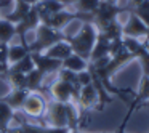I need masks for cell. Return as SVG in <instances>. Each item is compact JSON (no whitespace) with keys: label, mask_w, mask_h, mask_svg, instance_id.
I'll return each instance as SVG.
<instances>
[{"label":"cell","mask_w":149,"mask_h":133,"mask_svg":"<svg viewBox=\"0 0 149 133\" xmlns=\"http://www.w3.org/2000/svg\"><path fill=\"white\" fill-rule=\"evenodd\" d=\"M45 55H48L50 58H55V59H59V61H63V59H66L69 55H72V47L69 45L68 40H59V42H56L55 45H52L48 50H45Z\"/></svg>","instance_id":"12"},{"label":"cell","mask_w":149,"mask_h":133,"mask_svg":"<svg viewBox=\"0 0 149 133\" xmlns=\"http://www.w3.org/2000/svg\"><path fill=\"white\" fill-rule=\"evenodd\" d=\"M27 53H29L27 47L21 45V43H18V45H10L8 47V66L18 63L19 59H23Z\"/></svg>","instance_id":"18"},{"label":"cell","mask_w":149,"mask_h":133,"mask_svg":"<svg viewBox=\"0 0 149 133\" xmlns=\"http://www.w3.org/2000/svg\"><path fill=\"white\" fill-rule=\"evenodd\" d=\"M8 68H10L11 71L21 72V74H29L32 69H36V64H34V59H32V56H31V53H27L23 59H19L18 63L8 66Z\"/></svg>","instance_id":"17"},{"label":"cell","mask_w":149,"mask_h":133,"mask_svg":"<svg viewBox=\"0 0 149 133\" xmlns=\"http://www.w3.org/2000/svg\"><path fill=\"white\" fill-rule=\"evenodd\" d=\"M71 130L68 127H47L45 133H69Z\"/></svg>","instance_id":"24"},{"label":"cell","mask_w":149,"mask_h":133,"mask_svg":"<svg viewBox=\"0 0 149 133\" xmlns=\"http://www.w3.org/2000/svg\"><path fill=\"white\" fill-rule=\"evenodd\" d=\"M21 128H23L24 133H45V125H40V123L31 122V120H26V122L21 123Z\"/></svg>","instance_id":"21"},{"label":"cell","mask_w":149,"mask_h":133,"mask_svg":"<svg viewBox=\"0 0 149 133\" xmlns=\"http://www.w3.org/2000/svg\"><path fill=\"white\" fill-rule=\"evenodd\" d=\"M77 79H79V85H80V88L85 87V85H88V84H91V74H90L88 69L77 72Z\"/></svg>","instance_id":"22"},{"label":"cell","mask_w":149,"mask_h":133,"mask_svg":"<svg viewBox=\"0 0 149 133\" xmlns=\"http://www.w3.org/2000/svg\"><path fill=\"white\" fill-rule=\"evenodd\" d=\"M143 43H144V47L148 48V52H149V37H148L146 40H143Z\"/></svg>","instance_id":"29"},{"label":"cell","mask_w":149,"mask_h":133,"mask_svg":"<svg viewBox=\"0 0 149 133\" xmlns=\"http://www.w3.org/2000/svg\"><path fill=\"white\" fill-rule=\"evenodd\" d=\"M69 133H80V128H77V130H71Z\"/></svg>","instance_id":"30"},{"label":"cell","mask_w":149,"mask_h":133,"mask_svg":"<svg viewBox=\"0 0 149 133\" xmlns=\"http://www.w3.org/2000/svg\"><path fill=\"white\" fill-rule=\"evenodd\" d=\"M15 111L0 98V133H7L11 120H13Z\"/></svg>","instance_id":"15"},{"label":"cell","mask_w":149,"mask_h":133,"mask_svg":"<svg viewBox=\"0 0 149 133\" xmlns=\"http://www.w3.org/2000/svg\"><path fill=\"white\" fill-rule=\"evenodd\" d=\"M7 133H24V132H23V128L18 125V127H10V128L7 130Z\"/></svg>","instance_id":"26"},{"label":"cell","mask_w":149,"mask_h":133,"mask_svg":"<svg viewBox=\"0 0 149 133\" xmlns=\"http://www.w3.org/2000/svg\"><path fill=\"white\" fill-rule=\"evenodd\" d=\"M64 32L63 31H56L52 27L45 26V24H39L34 34L32 42L27 45L29 53H43L45 50H48L52 45H55L59 40H64Z\"/></svg>","instance_id":"2"},{"label":"cell","mask_w":149,"mask_h":133,"mask_svg":"<svg viewBox=\"0 0 149 133\" xmlns=\"http://www.w3.org/2000/svg\"><path fill=\"white\" fill-rule=\"evenodd\" d=\"M34 59V64H36V69H39L43 75H50V74H56L59 69L63 68V61L59 59H55V58H50L48 55L45 53H31Z\"/></svg>","instance_id":"9"},{"label":"cell","mask_w":149,"mask_h":133,"mask_svg":"<svg viewBox=\"0 0 149 133\" xmlns=\"http://www.w3.org/2000/svg\"><path fill=\"white\" fill-rule=\"evenodd\" d=\"M59 2L63 3V7H64V8H69V7H72V5L77 3L79 0H59Z\"/></svg>","instance_id":"25"},{"label":"cell","mask_w":149,"mask_h":133,"mask_svg":"<svg viewBox=\"0 0 149 133\" xmlns=\"http://www.w3.org/2000/svg\"><path fill=\"white\" fill-rule=\"evenodd\" d=\"M16 2H24V3H27V5H37L40 0H16Z\"/></svg>","instance_id":"28"},{"label":"cell","mask_w":149,"mask_h":133,"mask_svg":"<svg viewBox=\"0 0 149 133\" xmlns=\"http://www.w3.org/2000/svg\"><path fill=\"white\" fill-rule=\"evenodd\" d=\"M122 34H123V37L146 40L149 37V29L133 11H128V19H127L125 24H122Z\"/></svg>","instance_id":"7"},{"label":"cell","mask_w":149,"mask_h":133,"mask_svg":"<svg viewBox=\"0 0 149 133\" xmlns=\"http://www.w3.org/2000/svg\"><path fill=\"white\" fill-rule=\"evenodd\" d=\"M117 133H120V130H119V132H117Z\"/></svg>","instance_id":"31"},{"label":"cell","mask_w":149,"mask_h":133,"mask_svg":"<svg viewBox=\"0 0 149 133\" xmlns=\"http://www.w3.org/2000/svg\"><path fill=\"white\" fill-rule=\"evenodd\" d=\"M111 40L104 36L103 32H98V37H96V42H95V47L91 50V55H90V61L88 63H95L101 58H106L109 56L111 53Z\"/></svg>","instance_id":"10"},{"label":"cell","mask_w":149,"mask_h":133,"mask_svg":"<svg viewBox=\"0 0 149 133\" xmlns=\"http://www.w3.org/2000/svg\"><path fill=\"white\" fill-rule=\"evenodd\" d=\"M16 37V26L5 18H0V42L10 43Z\"/></svg>","instance_id":"16"},{"label":"cell","mask_w":149,"mask_h":133,"mask_svg":"<svg viewBox=\"0 0 149 133\" xmlns=\"http://www.w3.org/2000/svg\"><path fill=\"white\" fill-rule=\"evenodd\" d=\"M123 11H132V10L122 8L116 3H107V2H103V0H101L100 7H98L96 11L93 13V24L96 26L98 31H103L109 23H112L114 19H117L119 15L123 13Z\"/></svg>","instance_id":"5"},{"label":"cell","mask_w":149,"mask_h":133,"mask_svg":"<svg viewBox=\"0 0 149 133\" xmlns=\"http://www.w3.org/2000/svg\"><path fill=\"white\" fill-rule=\"evenodd\" d=\"M48 88L50 100L58 101V103H71V101L75 103L79 98V91H80V88H75L74 85H71L63 79H55Z\"/></svg>","instance_id":"4"},{"label":"cell","mask_w":149,"mask_h":133,"mask_svg":"<svg viewBox=\"0 0 149 133\" xmlns=\"http://www.w3.org/2000/svg\"><path fill=\"white\" fill-rule=\"evenodd\" d=\"M27 93H29V90H26V88H16V90H11L10 93H8L7 96H3L2 100H3L13 111H21L24 101H26Z\"/></svg>","instance_id":"11"},{"label":"cell","mask_w":149,"mask_h":133,"mask_svg":"<svg viewBox=\"0 0 149 133\" xmlns=\"http://www.w3.org/2000/svg\"><path fill=\"white\" fill-rule=\"evenodd\" d=\"M45 127H68V116H66V103L50 100L47 104V111L43 114Z\"/></svg>","instance_id":"6"},{"label":"cell","mask_w":149,"mask_h":133,"mask_svg":"<svg viewBox=\"0 0 149 133\" xmlns=\"http://www.w3.org/2000/svg\"><path fill=\"white\" fill-rule=\"evenodd\" d=\"M48 101H50L48 96H47L45 93H42V91H29L21 111L26 114L31 122L45 125V123H43V114H45V111H47Z\"/></svg>","instance_id":"3"},{"label":"cell","mask_w":149,"mask_h":133,"mask_svg":"<svg viewBox=\"0 0 149 133\" xmlns=\"http://www.w3.org/2000/svg\"><path fill=\"white\" fill-rule=\"evenodd\" d=\"M8 47H10V43L0 42V64L3 66H8Z\"/></svg>","instance_id":"23"},{"label":"cell","mask_w":149,"mask_h":133,"mask_svg":"<svg viewBox=\"0 0 149 133\" xmlns=\"http://www.w3.org/2000/svg\"><path fill=\"white\" fill-rule=\"evenodd\" d=\"M8 71V66H3V64H0V79H3L5 72Z\"/></svg>","instance_id":"27"},{"label":"cell","mask_w":149,"mask_h":133,"mask_svg":"<svg viewBox=\"0 0 149 133\" xmlns=\"http://www.w3.org/2000/svg\"><path fill=\"white\" fill-rule=\"evenodd\" d=\"M63 68L69 69V71H74V72H80V71L88 69V61L84 58H80V56L75 55V53H72V55H69L66 59H63Z\"/></svg>","instance_id":"14"},{"label":"cell","mask_w":149,"mask_h":133,"mask_svg":"<svg viewBox=\"0 0 149 133\" xmlns=\"http://www.w3.org/2000/svg\"><path fill=\"white\" fill-rule=\"evenodd\" d=\"M132 11L146 24V26H148V29H149V0H143V2H139Z\"/></svg>","instance_id":"20"},{"label":"cell","mask_w":149,"mask_h":133,"mask_svg":"<svg viewBox=\"0 0 149 133\" xmlns=\"http://www.w3.org/2000/svg\"><path fill=\"white\" fill-rule=\"evenodd\" d=\"M75 104H77L80 114L87 112V111H90V109H96L98 107V91H96V88H95L93 84H88V85H85V87L80 88Z\"/></svg>","instance_id":"8"},{"label":"cell","mask_w":149,"mask_h":133,"mask_svg":"<svg viewBox=\"0 0 149 133\" xmlns=\"http://www.w3.org/2000/svg\"><path fill=\"white\" fill-rule=\"evenodd\" d=\"M100 3H101V0H79L77 3L69 7V8H72L75 11H82V13L93 15L96 11V8L100 7Z\"/></svg>","instance_id":"19"},{"label":"cell","mask_w":149,"mask_h":133,"mask_svg":"<svg viewBox=\"0 0 149 133\" xmlns=\"http://www.w3.org/2000/svg\"><path fill=\"white\" fill-rule=\"evenodd\" d=\"M96 37H98V29L93 23H82L80 29L74 36L66 37L64 40H68L69 45L72 47V53L90 61V55L95 47V42H96Z\"/></svg>","instance_id":"1"},{"label":"cell","mask_w":149,"mask_h":133,"mask_svg":"<svg viewBox=\"0 0 149 133\" xmlns=\"http://www.w3.org/2000/svg\"><path fill=\"white\" fill-rule=\"evenodd\" d=\"M3 80L8 82L11 90H16V88H26L27 90V80H26V74H21V72L16 71H11L8 68V71L5 72L3 75Z\"/></svg>","instance_id":"13"}]
</instances>
